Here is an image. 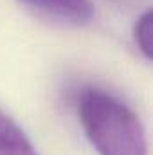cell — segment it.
<instances>
[{"instance_id":"1","label":"cell","mask_w":153,"mask_h":155,"mask_svg":"<svg viewBox=\"0 0 153 155\" xmlns=\"http://www.w3.org/2000/svg\"><path fill=\"white\" fill-rule=\"evenodd\" d=\"M83 132L99 155H148L144 126L115 96L90 88L77 103Z\"/></svg>"},{"instance_id":"2","label":"cell","mask_w":153,"mask_h":155,"mask_svg":"<svg viewBox=\"0 0 153 155\" xmlns=\"http://www.w3.org/2000/svg\"><path fill=\"white\" fill-rule=\"evenodd\" d=\"M22 4L70 25H85L94 18L90 0H20Z\"/></svg>"},{"instance_id":"3","label":"cell","mask_w":153,"mask_h":155,"mask_svg":"<svg viewBox=\"0 0 153 155\" xmlns=\"http://www.w3.org/2000/svg\"><path fill=\"white\" fill-rule=\"evenodd\" d=\"M0 155H40L24 130L0 110Z\"/></svg>"},{"instance_id":"4","label":"cell","mask_w":153,"mask_h":155,"mask_svg":"<svg viewBox=\"0 0 153 155\" xmlns=\"http://www.w3.org/2000/svg\"><path fill=\"white\" fill-rule=\"evenodd\" d=\"M133 38L137 41L141 52L151 60L153 56V15L151 11H146L135 24V29H133Z\"/></svg>"}]
</instances>
